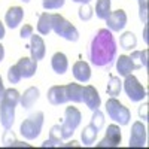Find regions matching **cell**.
<instances>
[{"instance_id": "cell-41", "label": "cell", "mask_w": 149, "mask_h": 149, "mask_svg": "<svg viewBox=\"0 0 149 149\" xmlns=\"http://www.w3.org/2000/svg\"><path fill=\"white\" fill-rule=\"evenodd\" d=\"M76 143H78V142H72V143H67V145H64V146H66V148H69V146H78Z\"/></svg>"}, {"instance_id": "cell-29", "label": "cell", "mask_w": 149, "mask_h": 149, "mask_svg": "<svg viewBox=\"0 0 149 149\" xmlns=\"http://www.w3.org/2000/svg\"><path fill=\"white\" fill-rule=\"evenodd\" d=\"M3 143L6 145V146H19V148H22V146H26V148H29V145L27 143H21V142H18L17 139H15V134L12 133V131H6L5 133V136H3Z\"/></svg>"}, {"instance_id": "cell-42", "label": "cell", "mask_w": 149, "mask_h": 149, "mask_svg": "<svg viewBox=\"0 0 149 149\" xmlns=\"http://www.w3.org/2000/svg\"><path fill=\"white\" fill-rule=\"evenodd\" d=\"M21 2H24V3H29V2H30V0H21Z\"/></svg>"}, {"instance_id": "cell-6", "label": "cell", "mask_w": 149, "mask_h": 149, "mask_svg": "<svg viewBox=\"0 0 149 149\" xmlns=\"http://www.w3.org/2000/svg\"><path fill=\"white\" fill-rule=\"evenodd\" d=\"M81 119H82V115L81 112L76 109V107H66V112H64V121L61 124V136H63V140L64 139H70L74 130L78 128V125L81 124Z\"/></svg>"}, {"instance_id": "cell-5", "label": "cell", "mask_w": 149, "mask_h": 149, "mask_svg": "<svg viewBox=\"0 0 149 149\" xmlns=\"http://www.w3.org/2000/svg\"><path fill=\"white\" fill-rule=\"evenodd\" d=\"M106 112L110 119H113L118 122L119 125H128L131 119V112L124 106L119 100H116V97H110L106 102Z\"/></svg>"}, {"instance_id": "cell-27", "label": "cell", "mask_w": 149, "mask_h": 149, "mask_svg": "<svg viewBox=\"0 0 149 149\" xmlns=\"http://www.w3.org/2000/svg\"><path fill=\"white\" fill-rule=\"evenodd\" d=\"M49 140H51L52 146H61L63 145V136H61V127L54 125L49 131Z\"/></svg>"}, {"instance_id": "cell-23", "label": "cell", "mask_w": 149, "mask_h": 149, "mask_svg": "<svg viewBox=\"0 0 149 149\" xmlns=\"http://www.w3.org/2000/svg\"><path fill=\"white\" fill-rule=\"evenodd\" d=\"M98 134V130L93 125V124H88L81 133V139H82V143L84 146H91L94 142H95V137Z\"/></svg>"}, {"instance_id": "cell-26", "label": "cell", "mask_w": 149, "mask_h": 149, "mask_svg": "<svg viewBox=\"0 0 149 149\" xmlns=\"http://www.w3.org/2000/svg\"><path fill=\"white\" fill-rule=\"evenodd\" d=\"M121 90H122V82L119 81V78L118 76H110L107 88H106V93L110 97H116V95L121 94Z\"/></svg>"}, {"instance_id": "cell-36", "label": "cell", "mask_w": 149, "mask_h": 149, "mask_svg": "<svg viewBox=\"0 0 149 149\" xmlns=\"http://www.w3.org/2000/svg\"><path fill=\"white\" fill-rule=\"evenodd\" d=\"M5 94V85H3V81H2V76H0V102H2V97Z\"/></svg>"}, {"instance_id": "cell-14", "label": "cell", "mask_w": 149, "mask_h": 149, "mask_svg": "<svg viewBox=\"0 0 149 149\" xmlns=\"http://www.w3.org/2000/svg\"><path fill=\"white\" fill-rule=\"evenodd\" d=\"M22 18H24V10H22V8H19V6H12V8L8 9L6 15H5V22L8 24V27L17 29L19 24H21Z\"/></svg>"}, {"instance_id": "cell-15", "label": "cell", "mask_w": 149, "mask_h": 149, "mask_svg": "<svg viewBox=\"0 0 149 149\" xmlns=\"http://www.w3.org/2000/svg\"><path fill=\"white\" fill-rule=\"evenodd\" d=\"M17 67L19 69L22 78H31L37 70V61L33 58H29V57H22L18 60Z\"/></svg>"}, {"instance_id": "cell-1", "label": "cell", "mask_w": 149, "mask_h": 149, "mask_svg": "<svg viewBox=\"0 0 149 149\" xmlns=\"http://www.w3.org/2000/svg\"><path fill=\"white\" fill-rule=\"evenodd\" d=\"M90 60L95 67H110L116 58V42L110 30L102 29L93 37L90 51Z\"/></svg>"}, {"instance_id": "cell-16", "label": "cell", "mask_w": 149, "mask_h": 149, "mask_svg": "<svg viewBox=\"0 0 149 149\" xmlns=\"http://www.w3.org/2000/svg\"><path fill=\"white\" fill-rule=\"evenodd\" d=\"M73 76L78 82H88L91 78V67L85 61H78L73 64Z\"/></svg>"}, {"instance_id": "cell-24", "label": "cell", "mask_w": 149, "mask_h": 149, "mask_svg": "<svg viewBox=\"0 0 149 149\" xmlns=\"http://www.w3.org/2000/svg\"><path fill=\"white\" fill-rule=\"evenodd\" d=\"M119 45L122 49H125V51H130V49L136 48L137 45V39H136V36L133 31H125L121 37H119Z\"/></svg>"}, {"instance_id": "cell-9", "label": "cell", "mask_w": 149, "mask_h": 149, "mask_svg": "<svg viewBox=\"0 0 149 149\" xmlns=\"http://www.w3.org/2000/svg\"><path fill=\"white\" fill-rule=\"evenodd\" d=\"M104 21L110 31H121L127 26V14L122 9H116L113 12H110Z\"/></svg>"}, {"instance_id": "cell-31", "label": "cell", "mask_w": 149, "mask_h": 149, "mask_svg": "<svg viewBox=\"0 0 149 149\" xmlns=\"http://www.w3.org/2000/svg\"><path fill=\"white\" fill-rule=\"evenodd\" d=\"M66 0H42V6L46 10H52V9H60L64 6Z\"/></svg>"}, {"instance_id": "cell-34", "label": "cell", "mask_w": 149, "mask_h": 149, "mask_svg": "<svg viewBox=\"0 0 149 149\" xmlns=\"http://www.w3.org/2000/svg\"><path fill=\"white\" fill-rule=\"evenodd\" d=\"M31 34H33V27L29 26V24H24L21 31H19V36L22 39H29V37H31Z\"/></svg>"}, {"instance_id": "cell-35", "label": "cell", "mask_w": 149, "mask_h": 149, "mask_svg": "<svg viewBox=\"0 0 149 149\" xmlns=\"http://www.w3.org/2000/svg\"><path fill=\"white\" fill-rule=\"evenodd\" d=\"M139 115H140V118L148 119V103H145L139 107Z\"/></svg>"}, {"instance_id": "cell-17", "label": "cell", "mask_w": 149, "mask_h": 149, "mask_svg": "<svg viewBox=\"0 0 149 149\" xmlns=\"http://www.w3.org/2000/svg\"><path fill=\"white\" fill-rule=\"evenodd\" d=\"M39 95H40V91L39 88L36 86H30L24 91V94L19 97V104L24 107V109H30L33 107V104L39 100Z\"/></svg>"}, {"instance_id": "cell-13", "label": "cell", "mask_w": 149, "mask_h": 149, "mask_svg": "<svg viewBox=\"0 0 149 149\" xmlns=\"http://www.w3.org/2000/svg\"><path fill=\"white\" fill-rule=\"evenodd\" d=\"M48 102L57 106V104H64L67 100V94H66V85H55L51 86L48 91Z\"/></svg>"}, {"instance_id": "cell-3", "label": "cell", "mask_w": 149, "mask_h": 149, "mask_svg": "<svg viewBox=\"0 0 149 149\" xmlns=\"http://www.w3.org/2000/svg\"><path fill=\"white\" fill-rule=\"evenodd\" d=\"M42 125H43V112L37 110L34 113H31L27 119L22 121L19 131L24 139L34 140L39 137V134L42 131Z\"/></svg>"}, {"instance_id": "cell-33", "label": "cell", "mask_w": 149, "mask_h": 149, "mask_svg": "<svg viewBox=\"0 0 149 149\" xmlns=\"http://www.w3.org/2000/svg\"><path fill=\"white\" fill-rule=\"evenodd\" d=\"M139 15L143 24H148V0H139Z\"/></svg>"}, {"instance_id": "cell-30", "label": "cell", "mask_w": 149, "mask_h": 149, "mask_svg": "<svg viewBox=\"0 0 149 149\" xmlns=\"http://www.w3.org/2000/svg\"><path fill=\"white\" fill-rule=\"evenodd\" d=\"M21 79H22V76H21V72H19V69L17 67V64L12 66V67H9V70H8V81H9L10 84H18Z\"/></svg>"}, {"instance_id": "cell-32", "label": "cell", "mask_w": 149, "mask_h": 149, "mask_svg": "<svg viewBox=\"0 0 149 149\" xmlns=\"http://www.w3.org/2000/svg\"><path fill=\"white\" fill-rule=\"evenodd\" d=\"M78 14H79V18H81L82 21H88V19L93 18V8L90 6V3L82 5V6L79 8Z\"/></svg>"}, {"instance_id": "cell-39", "label": "cell", "mask_w": 149, "mask_h": 149, "mask_svg": "<svg viewBox=\"0 0 149 149\" xmlns=\"http://www.w3.org/2000/svg\"><path fill=\"white\" fill-rule=\"evenodd\" d=\"M143 40L148 43V27L145 26V29H143Z\"/></svg>"}, {"instance_id": "cell-20", "label": "cell", "mask_w": 149, "mask_h": 149, "mask_svg": "<svg viewBox=\"0 0 149 149\" xmlns=\"http://www.w3.org/2000/svg\"><path fill=\"white\" fill-rule=\"evenodd\" d=\"M66 94H67L69 102H73V103L82 102V86L79 84H67L66 85Z\"/></svg>"}, {"instance_id": "cell-2", "label": "cell", "mask_w": 149, "mask_h": 149, "mask_svg": "<svg viewBox=\"0 0 149 149\" xmlns=\"http://www.w3.org/2000/svg\"><path fill=\"white\" fill-rule=\"evenodd\" d=\"M19 97H21V94L14 88L5 90L2 102H0V122H2L5 130H10L12 125H14L15 107L19 103Z\"/></svg>"}, {"instance_id": "cell-21", "label": "cell", "mask_w": 149, "mask_h": 149, "mask_svg": "<svg viewBox=\"0 0 149 149\" xmlns=\"http://www.w3.org/2000/svg\"><path fill=\"white\" fill-rule=\"evenodd\" d=\"M51 30H52V14L43 12L39 17V21H37V31L40 34H49Z\"/></svg>"}, {"instance_id": "cell-38", "label": "cell", "mask_w": 149, "mask_h": 149, "mask_svg": "<svg viewBox=\"0 0 149 149\" xmlns=\"http://www.w3.org/2000/svg\"><path fill=\"white\" fill-rule=\"evenodd\" d=\"M3 37H5V27H3L2 21H0V39H3Z\"/></svg>"}, {"instance_id": "cell-28", "label": "cell", "mask_w": 149, "mask_h": 149, "mask_svg": "<svg viewBox=\"0 0 149 149\" xmlns=\"http://www.w3.org/2000/svg\"><path fill=\"white\" fill-rule=\"evenodd\" d=\"M90 124H93V125H94L98 131L103 128V125H104V115H103V112H102L100 109L93 110V118H91V122H90Z\"/></svg>"}, {"instance_id": "cell-22", "label": "cell", "mask_w": 149, "mask_h": 149, "mask_svg": "<svg viewBox=\"0 0 149 149\" xmlns=\"http://www.w3.org/2000/svg\"><path fill=\"white\" fill-rule=\"evenodd\" d=\"M148 55L149 51L143 49V51H133L131 55H128L134 64V69H142V67H148Z\"/></svg>"}, {"instance_id": "cell-7", "label": "cell", "mask_w": 149, "mask_h": 149, "mask_svg": "<svg viewBox=\"0 0 149 149\" xmlns=\"http://www.w3.org/2000/svg\"><path fill=\"white\" fill-rule=\"evenodd\" d=\"M122 84H124V91H125L127 97L131 102H142L146 97L145 86L137 81V78H136L134 74H127L125 81Z\"/></svg>"}, {"instance_id": "cell-25", "label": "cell", "mask_w": 149, "mask_h": 149, "mask_svg": "<svg viewBox=\"0 0 149 149\" xmlns=\"http://www.w3.org/2000/svg\"><path fill=\"white\" fill-rule=\"evenodd\" d=\"M110 0H97L95 3V15L100 19H106L110 14Z\"/></svg>"}, {"instance_id": "cell-12", "label": "cell", "mask_w": 149, "mask_h": 149, "mask_svg": "<svg viewBox=\"0 0 149 149\" xmlns=\"http://www.w3.org/2000/svg\"><path fill=\"white\" fill-rule=\"evenodd\" d=\"M30 54H31V58L36 60V61L43 60V57L46 54V46H45V42L40 36L31 34V37H30Z\"/></svg>"}, {"instance_id": "cell-4", "label": "cell", "mask_w": 149, "mask_h": 149, "mask_svg": "<svg viewBox=\"0 0 149 149\" xmlns=\"http://www.w3.org/2000/svg\"><path fill=\"white\" fill-rule=\"evenodd\" d=\"M52 30L55 31V34L69 42H76L79 39L78 29L60 14H52Z\"/></svg>"}, {"instance_id": "cell-11", "label": "cell", "mask_w": 149, "mask_h": 149, "mask_svg": "<svg viewBox=\"0 0 149 149\" xmlns=\"http://www.w3.org/2000/svg\"><path fill=\"white\" fill-rule=\"evenodd\" d=\"M82 102L86 104L90 110H95L100 107V95H98V91L94 88L93 85H86L82 86Z\"/></svg>"}, {"instance_id": "cell-37", "label": "cell", "mask_w": 149, "mask_h": 149, "mask_svg": "<svg viewBox=\"0 0 149 149\" xmlns=\"http://www.w3.org/2000/svg\"><path fill=\"white\" fill-rule=\"evenodd\" d=\"M3 58H5V48L3 45H0V63L3 61Z\"/></svg>"}, {"instance_id": "cell-8", "label": "cell", "mask_w": 149, "mask_h": 149, "mask_svg": "<svg viewBox=\"0 0 149 149\" xmlns=\"http://www.w3.org/2000/svg\"><path fill=\"white\" fill-rule=\"evenodd\" d=\"M121 140H122V136H121L119 125L112 124V125L107 127L104 139L100 143H97V148H118L121 145Z\"/></svg>"}, {"instance_id": "cell-18", "label": "cell", "mask_w": 149, "mask_h": 149, "mask_svg": "<svg viewBox=\"0 0 149 149\" xmlns=\"http://www.w3.org/2000/svg\"><path fill=\"white\" fill-rule=\"evenodd\" d=\"M51 66L54 69L55 73L58 74H64L69 69V61H67V57L66 54L63 52H55L51 58Z\"/></svg>"}, {"instance_id": "cell-40", "label": "cell", "mask_w": 149, "mask_h": 149, "mask_svg": "<svg viewBox=\"0 0 149 149\" xmlns=\"http://www.w3.org/2000/svg\"><path fill=\"white\" fill-rule=\"evenodd\" d=\"M73 2H76V3H81V5H86V3H90L91 0H73Z\"/></svg>"}, {"instance_id": "cell-10", "label": "cell", "mask_w": 149, "mask_h": 149, "mask_svg": "<svg viewBox=\"0 0 149 149\" xmlns=\"http://www.w3.org/2000/svg\"><path fill=\"white\" fill-rule=\"evenodd\" d=\"M146 145V128L140 121H136L131 127L130 148H143Z\"/></svg>"}, {"instance_id": "cell-19", "label": "cell", "mask_w": 149, "mask_h": 149, "mask_svg": "<svg viewBox=\"0 0 149 149\" xmlns=\"http://www.w3.org/2000/svg\"><path fill=\"white\" fill-rule=\"evenodd\" d=\"M116 70L119 73V76L125 78L127 74H131V72L134 70V64L128 55H119V58L116 60Z\"/></svg>"}]
</instances>
